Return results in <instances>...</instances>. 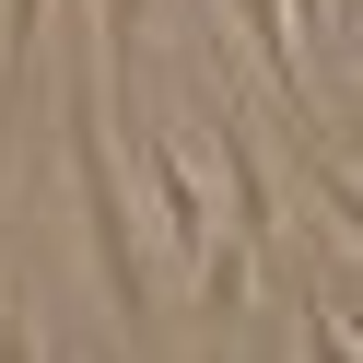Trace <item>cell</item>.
Wrapping results in <instances>:
<instances>
[{"label": "cell", "mask_w": 363, "mask_h": 363, "mask_svg": "<svg viewBox=\"0 0 363 363\" xmlns=\"http://www.w3.org/2000/svg\"><path fill=\"white\" fill-rule=\"evenodd\" d=\"M106 35H82V71H71V176H82V246H94V281L118 305L129 340H152V269L141 235H129V188H118V152H106Z\"/></svg>", "instance_id": "obj_1"}, {"label": "cell", "mask_w": 363, "mask_h": 363, "mask_svg": "<svg viewBox=\"0 0 363 363\" xmlns=\"http://www.w3.org/2000/svg\"><path fill=\"white\" fill-rule=\"evenodd\" d=\"M141 164H152V211H164V235H176V258H188L199 235H211V188H199V152H188V129H152L141 141Z\"/></svg>", "instance_id": "obj_2"}, {"label": "cell", "mask_w": 363, "mask_h": 363, "mask_svg": "<svg viewBox=\"0 0 363 363\" xmlns=\"http://www.w3.org/2000/svg\"><path fill=\"white\" fill-rule=\"evenodd\" d=\"M223 12H235V35L258 48L269 94H281V106H305V48H293V12H281V0H223Z\"/></svg>", "instance_id": "obj_3"}, {"label": "cell", "mask_w": 363, "mask_h": 363, "mask_svg": "<svg viewBox=\"0 0 363 363\" xmlns=\"http://www.w3.org/2000/svg\"><path fill=\"white\" fill-rule=\"evenodd\" d=\"M0 24H12V35H0V82H12L24 48H35V24H48V0H0Z\"/></svg>", "instance_id": "obj_4"}, {"label": "cell", "mask_w": 363, "mask_h": 363, "mask_svg": "<svg viewBox=\"0 0 363 363\" xmlns=\"http://www.w3.org/2000/svg\"><path fill=\"white\" fill-rule=\"evenodd\" d=\"M293 12H305V35H316V48H340V35H352V12H340V0H293Z\"/></svg>", "instance_id": "obj_5"}, {"label": "cell", "mask_w": 363, "mask_h": 363, "mask_svg": "<svg viewBox=\"0 0 363 363\" xmlns=\"http://www.w3.org/2000/svg\"><path fill=\"white\" fill-rule=\"evenodd\" d=\"M0 106H12V82H0Z\"/></svg>", "instance_id": "obj_6"}]
</instances>
